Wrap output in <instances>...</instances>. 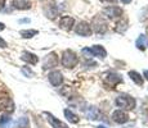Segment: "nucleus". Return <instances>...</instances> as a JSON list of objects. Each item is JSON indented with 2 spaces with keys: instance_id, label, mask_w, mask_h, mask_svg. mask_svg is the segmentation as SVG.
Wrapping results in <instances>:
<instances>
[{
  "instance_id": "obj_1",
  "label": "nucleus",
  "mask_w": 148,
  "mask_h": 128,
  "mask_svg": "<svg viewBox=\"0 0 148 128\" xmlns=\"http://www.w3.org/2000/svg\"><path fill=\"white\" fill-rule=\"evenodd\" d=\"M79 63V58L73 51L68 50V51H64L63 56H62V64L64 65L66 68H73L76 67Z\"/></svg>"
},
{
  "instance_id": "obj_2",
  "label": "nucleus",
  "mask_w": 148,
  "mask_h": 128,
  "mask_svg": "<svg viewBox=\"0 0 148 128\" xmlns=\"http://www.w3.org/2000/svg\"><path fill=\"white\" fill-rule=\"evenodd\" d=\"M116 104H117V106L124 108V109H133V108H135V100L132 96L125 95V93H122V95H120L116 99Z\"/></svg>"
},
{
  "instance_id": "obj_3",
  "label": "nucleus",
  "mask_w": 148,
  "mask_h": 128,
  "mask_svg": "<svg viewBox=\"0 0 148 128\" xmlns=\"http://www.w3.org/2000/svg\"><path fill=\"white\" fill-rule=\"evenodd\" d=\"M92 26H93V28H94L95 32H98V33H104L107 31V28H108L107 22L104 21L102 17H99V16L95 17V18L93 19Z\"/></svg>"
},
{
  "instance_id": "obj_4",
  "label": "nucleus",
  "mask_w": 148,
  "mask_h": 128,
  "mask_svg": "<svg viewBox=\"0 0 148 128\" xmlns=\"http://www.w3.org/2000/svg\"><path fill=\"white\" fill-rule=\"evenodd\" d=\"M0 110L8 113H12L14 110V104L9 96H1L0 98Z\"/></svg>"
},
{
  "instance_id": "obj_5",
  "label": "nucleus",
  "mask_w": 148,
  "mask_h": 128,
  "mask_svg": "<svg viewBox=\"0 0 148 128\" xmlns=\"http://www.w3.org/2000/svg\"><path fill=\"white\" fill-rule=\"evenodd\" d=\"M76 33L80 36H90L92 35V28H90V24L86 23V22H80L75 28Z\"/></svg>"
},
{
  "instance_id": "obj_6",
  "label": "nucleus",
  "mask_w": 148,
  "mask_h": 128,
  "mask_svg": "<svg viewBox=\"0 0 148 128\" xmlns=\"http://www.w3.org/2000/svg\"><path fill=\"white\" fill-rule=\"evenodd\" d=\"M57 64H58V56L54 53H52V54H49V55H47V58L44 59L42 68H44V69H50V68L57 67Z\"/></svg>"
},
{
  "instance_id": "obj_7",
  "label": "nucleus",
  "mask_w": 148,
  "mask_h": 128,
  "mask_svg": "<svg viewBox=\"0 0 148 128\" xmlns=\"http://www.w3.org/2000/svg\"><path fill=\"white\" fill-rule=\"evenodd\" d=\"M48 79H49V82L53 86H59V85H62V82H63V76H62L61 72L54 70V72H50L49 74H48Z\"/></svg>"
},
{
  "instance_id": "obj_8",
  "label": "nucleus",
  "mask_w": 148,
  "mask_h": 128,
  "mask_svg": "<svg viewBox=\"0 0 148 128\" xmlns=\"http://www.w3.org/2000/svg\"><path fill=\"white\" fill-rule=\"evenodd\" d=\"M112 119L116 122V123H126L127 121H129V115L126 114L125 112H122V110H116V112H113L112 114Z\"/></svg>"
},
{
  "instance_id": "obj_9",
  "label": "nucleus",
  "mask_w": 148,
  "mask_h": 128,
  "mask_svg": "<svg viewBox=\"0 0 148 128\" xmlns=\"http://www.w3.org/2000/svg\"><path fill=\"white\" fill-rule=\"evenodd\" d=\"M73 24H75V21H73L72 17L64 16V17H62V18L59 19V26H61V28H63V30L70 31L71 28L73 27Z\"/></svg>"
},
{
  "instance_id": "obj_10",
  "label": "nucleus",
  "mask_w": 148,
  "mask_h": 128,
  "mask_svg": "<svg viewBox=\"0 0 148 128\" xmlns=\"http://www.w3.org/2000/svg\"><path fill=\"white\" fill-rule=\"evenodd\" d=\"M12 7L18 10H27L31 8V3L28 0H13Z\"/></svg>"
},
{
  "instance_id": "obj_11",
  "label": "nucleus",
  "mask_w": 148,
  "mask_h": 128,
  "mask_svg": "<svg viewBox=\"0 0 148 128\" xmlns=\"http://www.w3.org/2000/svg\"><path fill=\"white\" fill-rule=\"evenodd\" d=\"M104 14L108 17V18H116V17H120L122 10L119 7H107L104 8Z\"/></svg>"
},
{
  "instance_id": "obj_12",
  "label": "nucleus",
  "mask_w": 148,
  "mask_h": 128,
  "mask_svg": "<svg viewBox=\"0 0 148 128\" xmlns=\"http://www.w3.org/2000/svg\"><path fill=\"white\" fill-rule=\"evenodd\" d=\"M44 114L47 115L48 122H49V123L52 124V127H53V128H68L66 124L63 123V122H61V121H58L57 118H54V116L50 114V113H44Z\"/></svg>"
},
{
  "instance_id": "obj_13",
  "label": "nucleus",
  "mask_w": 148,
  "mask_h": 128,
  "mask_svg": "<svg viewBox=\"0 0 148 128\" xmlns=\"http://www.w3.org/2000/svg\"><path fill=\"white\" fill-rule=\"evenodd\" d=\"M21 59H22L23 62H26V63H28V64H34V65H35V64L39 62L38 55H35V54H32V53H28V51H25V53L22 54Z\"/></svg>"
},
{
  "instance_id": "obj_14",
  "label": "nucleus",
  "mask_w": 148,
  "mask_h": 128,
  "mask_svg": "<svg viewBox=\"0 0 148 128\" xmlns=\"http://www.w3.org/2000/svg\"><path fill=\"white\" fill-rule=\"evenodd\" d=\"M90 51H92L93 56H99V58H102V59L106 58V55H107L104 47L101 46V45H94L93 47H90Z\"/></svg>"
},
{
  "instance_id": "obj_15",
  "label": "nucleus",
  "mask_w": 148,
  "mask_h": 128,
  "mask_svg": "<svg viewBox=\"0 0 148 128\" xmlns=\"http://www.w3.org/2000/svg\"><path fill=\"white\" fill-rule=\"evenodd\" d=\"M13 128H30V121H28L27 116H21V118L14 123Z\"/></svg>"
},
{
  "instance_id": "obj_16",
  "label": "nucleus",
  "mask_w": 148,
  "mask_h": 128,
  "mask_svg": "<svg viewBox=\"0 0 148 128\" xmlns=\"http://www.w3.org/2000/svg\"><path fill=\"white\" fill-rule=\"evenodd\" d=\"M45 14H47V17H49L50 19H53L54 17L58 14V8H57L54 4L48 5V8H45Z\"/></svg>"
},
{
  "instance_id": "obj_17",
  "label": "nucleus",
  "mask_w": 148,
  "mask_h": 128,
  "mask_svg": "<svg viewBox=\"0 0 148 128\" xmlns=\"http://www.w3.org/2000/svg\"><path fill=\"white\" fill-rule=\"evenodd\" d=\"M106 79L110 82V85H116L119 82H121V76L117 74V73H110V74H107Z\"/></svg>"
},
{
  "instance_id": "obj_18",
  "label": "nucleus",
  "mask_w": 148,
  "mask_h": 128,
  "mask_svg": "<svg viewBox=\"0 0 148 128\" xmlns=\"http://www.w3.org/2000/svg\"><path fill=\"white\" fill-rule=\"evenodd\" d=\"M12 123V118L9 115H3L0 118V128H9Z\"/></svg>"
},
{
  "instance_id": "obj_19",
  "label": "nucleus",
  "mask_w": 148,
  "mask_h": 128,
  "mask_svg": "<svg viewBox=\"0 0 148 128\" xmlns=\"http://www.w3.org/2000/svg\"><path fill=\"white\" fill-rule=\"evenodd\" d=\"M19 35L23 39H31L35 35H38V31L36 30H22L21 32H19Z\"/></svg>"
},
{
  "instance_id": "obj_20",
  "label": "nucleus",
  "mask_w": 148,
  "mask_h": 128,
  "mask_svg": "<svg viewBox=\"0 0 148 128\" xmlns=\"http://www.w3.org/2000/svg\"><path fill=\"white\" fill-rule=\"evenodd\" d=\"M129 77L135 82L136 85H140V86L143 85V78L140 77V74H139V73H136V72H134V70H133V72H129Z\"/></svg>"
},
{
  "instance_id": "obj_21",
  "label": "nucleus",
  "mask_w": 148,
  "mask_h": 128,
  "mask_svg": "<svg viewBox=\"0 0 148 128\" xmlns=\"http://www.w3.org/2000/svg\"><path fill=\"white\" fill-rule=\"evenodd\" d=\"M64 115H66V118L68 119V122H71V123H77V122H79L77 115L73 114L71 110H68V109L64 110Z\"/></svg>"
},
{
  "instance_id": "obj_22",
  "label": "nucleus",
  "mask_w": 148,
  "mask_h": 128,
  "mask_svg": "<svg viewBox=\"0 0 148 128\" xmlns=\"http://www.w3.org/2000/svg\"><path fill=\"white\" fill-rule=\"evenodd\" d=\"M21 72L23 73V74L26 76V77H28V78H31V77L34 76V72L31 70L30 67H22V68H21Z\"/></svg>"
},
{
  "instance_id": "obj_23",
  "label": "nucleus",
  "mask_w": 148,
  "mask_h": 128,
  "mask_svg": "<svg viewBox=\"0 0 148 128\" xmlns=\"http://www.w3.org/2000/svg\"><path fill=\"white\" fill-rule=\"evenodd\" d=\"M136 46L142 50L144 49V36H140V37L138 39V41H136Z\"/></svg>"
},
{
  "instance_id": "obj_24",
  "label": "nucleus",
  "mask_w": 148,
  "mask_h": 128,
  "mask_svg": "<svg viewBox=\"0 0 148 128\" xmlns=\"http://www.w3.org/2000/svg\"><path fill=\"white\" fill-rule=\"evenodd\" d=\"M126 28H127V23H126V21H124V22H121V23H119L117 31H120V32H124Z\"/></svg>"
},
{
  "instance_id": "obj_25",
  "label": "nucleus",
  "mask_w": 148,
  "mask_h": 128,
  "mask_svg": "<svg viewBox=\"0 0 148 128\" xmlns=\"http://www.w3.org/2000/svg\"><path fill=\"white\" fill-rule=\"evenodd\" d=\"M81 53L84 54V55L86 56V58H93V54H92V51H90L89 47H85V49H82Z\"/></svg>"
},
{
  "instance_id": "obj_26",
  "label": "nucleus",
  "mask_w": 148,
  "mask_h": 128,
  "mask_svg": "<svg viewBox=\"0 0 148 128\" xmlns=\"http://www.w3.org/2000/svg\"><path fill=\"white\" fill-rule=\"evenodd\" d=\"M8 46V44H7V41H5L4 39H1L0 37V47H1V49H5V47Z\"/></svg>"
},
{
  "instance_id": "obj_27",
  "label": "nucleus",
  "mask_w": 148,
  "mask_h": 128,
  "mask_svg": "<svg viewBox=\"0 0 148 128\" xmlns=\"http://www.w3.org/2000/svg\"><path fill=\"white\" fill-rule=\"evenodd\" d=\"M101 1H103V3H110V4H116L119 0H101Z\"/></svg>"
},
{
  "instance_id": "obj_28",
  "label": "nucleus",
  "mask_w": 148,
  "mask_h": 128,
  "mask_svg": "<svg viewBox=\"0 0 148 128\" xmlns=\"http://www.w3.org/2000/svg\"><path fill=\"white\" fill-rule=\"evenodd\" d=\"M5 7V0H0V10H3Z\"/></svg>"
},
{
  "instance_id": "obj_29",
  "label": "nucleus",
  "mask_w": 148,
  "mask_h": 128,
  "mask_svg": "<svg viewBox=\"0 0 148 128\" xmlns=\"http://www.w3.org/2000/svg\"><path fill=\"white\" fill-rule=\"evenodd\" d=\"M3 30H5V24L3 22H0V31H3Z\"/></svg>"
},
{
  "instance_id": "obj_30",
  "label": "nucleus",
  "mask_w": 148,
  "mask_h": 128,
  "mask_svg": "<svg viewBox=\"0 0 148 128\" xmlns=\"http://www.w3.org/2000/svg\"><path fill=\"white\" fill-rule=\"evenodd\" d=\"M121 1L124 3V4H127V3H130V1H132V0H121Z\"/></svg>"
},
{
  "instance_id": "obj_31",
  "label": "nucleus",
  "mask_w": 148,
  "mask_h": 128,
  "mask_svg": "<svg viewBox=\"0 0 148 128\" xmlns=\"http://www.w3.org/2000/svg\"><path fill=\"white\" fill-rule=\"evenodd\" d=\"M144 77H146V79H148V70H146V72H144Z\"/></svg>"
},
{
  "instance_id": "obj_32",
  "label": "nucleus",
  "mask_w": 148,
  "mask_h": 128,
  "mask_svg": "<svg viewBox=\"0 0 148 128\" xmlns=\"http://www.w3.org/2000/svg\"><path fill=\"white\" fill-rule=\"evenodd\" d=\"M98 128H106L104 126H98Z\"/></svg>"
}]
</instances>
